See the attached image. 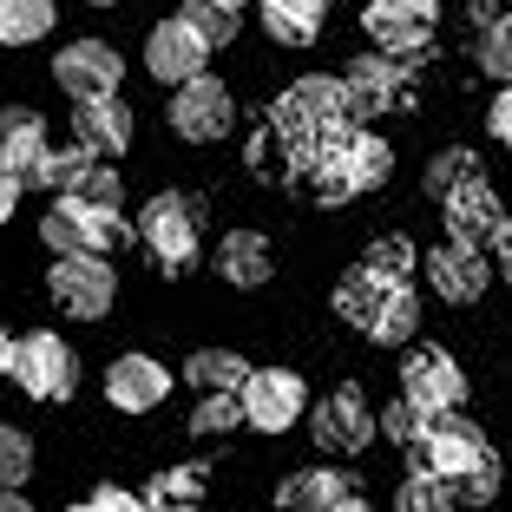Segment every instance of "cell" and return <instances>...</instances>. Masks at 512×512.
Here are the masks:
<instances>
[{"label":"cell","mask_w":512,"mask_h":512,"mask_svg":"<svg viewBox=\"0 0 512 512\" xmlns=\"http://www.w3.org/2000/svg\"><path fill=\"white\" fill-rule=\"evenodd\" d=\"M119 73H125V60L112 53L106 40H73V46H60V60H53V79H60L73 99L119 92Z\"/></svg>","instance_id":"cell-9"},{"label":"cell","mask_w":512,"mask_h":512,"mask_svg":"<svg viewBox=\"0 0 512 512\" xmlns=\"http://www.w3.org/2000/svg\"><path fill=\"white\" fill-rule=\"evenodd\" d=\"M165 394H171V375H165V362H151V355H119V362L106 368V401L119 407V414H151Z\"/></svg>","instance_id":"cell-14"},{"label":"cell","mask_w":512,"mask_h":512,"mask_svg":"<svg viewBox=\"0 0 512 512\" xmlns=\"http://www.w3.org/2000/svg\"><path fill=\"white\" fill-rule=\"evenodd\" d=\"M138 230H145L151 256H158L171 276H184V270L197 263V217H191V204H184V197L158 191V197L145 204V217H138Z\"/></svg>","instance_id":"cell-7"},{"label":"cell","mask_w":512,"mask_h":512,"mask_svg":"<svg viewBox=\"0 0 512 512\" xmlns=\"http://www.w3.org/2000/svg\"><path fill=\"white\" fill-rule=\"evenodd\" d=\"M230 119H237V106H230V92L217 86L211 73H191V79L178 86V99H171V125H178L191 145H211V138H224Z\"/></svg>","instance_id":"cell-8"},{"label":"cell","mask_w":512,"mask_h":512,"mask_svg":"<svg viewBox=\"0 0 512 512\" xmlns=\"http://www.w3.org/2000/svg\"><path fill=\"white\" fill-rule=\"evenodd\" d=\"M33 473V440L20 427H0V486H27Z\"/></svg>","instance_id":"cell-35"},{"label":"cell","mask_w":512,"mask_h":512,"mask_svg":"<svg viewBox=\"0 0 512 512\" xmlns=\"http://www.w3.org/2000/svg\"><path fill=\"white\" fill-rule=\"evenodd\" d=\"M329 151H342V165L355 171V184H362V191H381V184H388V171H394V151L381 145L375 132H342Z\"/></svg>","instance_id":"cell-23"},{"label":"cell","mask_w":512,"mask_h":512,"mask_svg":"<svg viewBox=\"0 0 512 512\" xmlns=\"http://www.w3.org/2000/svg\"><path fill=\"white\" fill-rule=\"evenodd\" d=\"M0 512H33V506L20 499V486H0Z\"/></svg>","instance_id":"cell-44"},{"label":"cell","mask_w":512,"mask_h":512,"mask_svg":"<svg viewBox=\"0 0 512 512\" xmlns=\"http://www.w3.org/2000/svg\"><path fill=\"white\" fill-rule=\"evenodd\" d=\"M46 289H53V302H60L66 316L79 322H99L112 309V296H119V283H112V263L92 250H73L53 263V276H46Z\"/></svg>","instance_id":"cell-1"},{"label":"cell","mask_w":512,"mask_h":512,"mask_svg":"<svg viewBox=\"0 0 512 512\" xmlns=\"http://www.w3.org/2000/svg\"><path fill=\"white\" fill-rule=\"evenodd\" d=\"M296 7H302V14H316V20H322V14L335 7V0H296Z\"/></svg>","instance_id":"cell-47"},{"label":"cell","mask_w":512,"mask_h":512,"mask_svg":"<svg viewBox=\"0 0 512 512\" xmlns=\"http://www.w3.org/2000/svg\"><path fill=\"white\" fill-rule=\"evenodd\" d=\"M14 204H20V178H7V171H0V224L14 217Z\"/></svg>","instance_id":"cell-43"},{"label":"cell","mask_w":512,"mask_h":512,"mask_svg":"<svg viewBox=\"0 0 512 512\" xmlns=\"http://www.w3.org/2000/svg\"><path fill=\"white\" fill-rule=\"evenodd\" d=\"M86 512H145V499H138V493H119V486H99V493L86 499Z\"/></svg>","instance_id":"cell-40"},{"label":"cell","mask_w":512,"mask_h":512,"mask_svg":"<svg viewBox=\"0 0 512 512\" xmlns=\"http://www.w3.org/2000/svg\"><path fill=\"white\" fill-rule=\"evenodd\" d=\"M434 20H440V7H434V0H368L362 27L375 33V46L414 53V46H427V40H434Z\"/></svg>","instance_id":"cell-10"},{"label":"cell","mask_w":512,"mask_h":512,"mask_svg":"<svg viewBox=\"0 0 512 512\" xmlns=\"http://www.w3.org/2000/svg\"><path fill=\"white\" fill-rule=\"evenodd\" d=\"M401 86H407V73L394 60H375V53H362V60L342 73V92H348V112H355V119L388 112L394 99H401Z\"/></svg>","instance_id":"cell-18"},{"label":"cell","mask_w":512,"mask_h":512,"mask_svg":"<svg viewBox=\"0 0 512 512\" xmlns=\"http://www.w3.org/2000/svg\"><path fill=\"white\" fill-rule=\"evenodd\" d=\"M217 270H224V283H237V289L270 283V243L256 237V230H230V237L217 243Z\"/></svg>","instance_id":"cell-21"},{"label":"cell","mask_w":512,"mask_h":512,"mask_svg":"<svg viewBox=\"0 0 512 512\" xmlns=\"http://www.w3.org/2000/svg\"><path fill=\"white\" fill-rule=\"evenodd\" d=\"M499 480H506L499 453H493V447H480V460H473V467L453 480V499H467V506H486V499H499Z\"/></svg>","instance_id":"cell-29"},{"label":"cell","mask_w":512,"mask_h":512,"mask_svg":"<svg viewBox=\"0 0 512 512\" xmlns=\"http://www.w3.org/2000/svg\"><path fill=\"white\" fill-rule=\"evenodd\" d=\"M40 237L53 243V256H73V250L106 256V250H119L125 224H119V211H92V204L66 197V204H53V211L40 217Z\"/></svg>","instance_id":"cell-5"},{"label":"cell","mask_w":512,"mask_h":512,"mask_svg":"<svg viewBox=\"0 0 512 512\" xmlns=\"http://www.w3.org/2000/svg\"><path fill=\"white\" fill-rule=\"evenodd\" d=\"M375 276H388V283H407V270H414V250H407L401 237H381V243H368V256H362Z\"/></svg>","instance_id":"cell-37"},{"label":"cell","mask_w":512,"mask_h":512,"mask_svg":"<svg viewBox=\"0 0 512 512\" xmlns=\"http://www.w3.org/2000/svg\"><path fill=\"white\" fill-rule=\"evenodd\" d=\"M243 421L263 427V434H283V427L302 421V401H309V388H302V375H289V368H250V381H243Z\"/></svg>","instance_id":"cell-6"},{"label":"cell","mask_w":512,"mask_h":512,"mask_svg":"<svg viewBox=\"0 0 512 512\" xmlns=\"http://www.w3.org/2000/svg\"><path fill=\"white\" fill-rule=\"evenodd\" d=\"M427 276H434V289L447 302H480V289L493 283V270H486V256L473 250V243H440V250H427Z\"/></svg>","instance_id":"cell-17"},{"label":"cell","mask_w":512,"mask_h":512,"mask_svg":"<svg viewBox=\"0 0 512 512\" xmlns=\"http://www.w3.org/2000/svg\"><path fill=\"white\" fill-rule=\"evenodd\" d=\"M401 394H407V401H421L427 414H447V407H460V394H467V375L453 368V355L421 348V355H407V362H401Z\"/></svg>","instance_id":"cell-11"},{"label":"cell","mask_w":512,"mask_h":512,"mask_svg":"<svg viewBox=\"0 0 512 512\" xmlns=\"http://www.w3.org/2000/svg\"><path fill=\"white\" fill-rule=\"evenodd\" d=\"M355 493V480L335 467H309V473H289L283 493H276V512H335V499Z\"/></svg>","instance_id":"cell-20"},{"label":"cell","mask_w":512,"mask_h":512,"mask_svg":"<svg viewBox=\"0 0 512 512\" xmlns=\"http://www.w3.org/2000/svg\"><path fill=\"white\" fill-rule=\"evenodd\" d=\"M204 53H211V46L197 40L184 20H165V27H151V40H145V73L158 79V86H184L191 73H204Z\"/></svg>","instance_id":"cell-13"},{"label":"cell","mask_w":512,"mask_h":512,"mask_svg":"<svg viewBox=\"0 0 512 512\" xmlns=\"http://www.w3.org/2000/svg\"><path fill=\"white\" fill-rule=\"evenodd\" d=\"M263 33H270V40H283V46H309L322 33V20L302 14L296 0H263Z\"/></svg>","instance_id":"cell-27"},{"label":"cell","mask_w":512,"mask_h":512,"mask_svg":"<svg viewBox=\"0 0 512 512\" xmlns=\"http://www.w3.org/2000/svg\"><path fill=\"white\" fill-rule=\"evenodd\" d=\"M486 119H493V138H499V145H512V79L499 86V99H493V112H486Z\"/></svg>","instance_id":"cell-41"},{"label":"cell","mask_w":512,"mask_h":512,"mask_svg":"<svg viewBox=\"0 0 512 512\" xmlns=\"http://www.w3.org/2000/svg\"><path fill=\"white\" fill-rule=\"evenodd\" d=\"M414 329H421V296H414L407 283H394V289H388V302H381V316H375V329H368V335H375L381 348H401Z\"/></svg>","instance_id":"cell-24"},{"label":"cell","mask_w":512,"mask_h":512,"mask_svg":"<svg viewBox=\"0 0 512 512\" xmlns=\"http://www.w3.org/2000/svg\"><path fill=\"white\" fill-rule=\"evenodd\" d=\"M355 191H362V184H355V171L342 165V151H322V165H316V197H322V204H348Z\"/></svg>","instance_id":"cell-36"},{"label":"cell","mask_w":512,"mask_h":512,"mask_svg":"<svg viewBox=\"0 0 512 512\" xmlns=\"http://www.w3.org/2000/svg\"><path fill=\"white\" fill-rule=\"evenodd\" d=\"M86 165H92L86 145H79V151H46V165H40V178H33V184H40V191H73V184L86 178Z\"/></svg>","instance_id":"cell-33"},{"label":"cell","mask_w":512,"mask_h":512,"mask_svg":"<svg viewBox=\"0 0 512 512\" xmlns=\"http://www.w3.org/2000/svg\"><path fill=\"white\" fill-rule=\"evenodd\" d=\"M73 125H79V145H86V151H112V158H119V151L132 145V106H125L119 92H99V99H79Z\"/></svg>","instance_id":"cell-19"},{"label":"cell","mask_w":512,"mask_h":512,"mask_svg":"<svg viewBox=\"0 0 512 512\" xmlns=\"http://www.w3.org/2000/svg\"><path fill=\"white\" fill-rule=\"evenodd\" d=\"M342 119H348V92H342V79L309 73V79H296V86L276 99V125H283L289 138H322V132H335Z\"/></svg>","instance_id":"cell-4"},{"label":"cell","mask_w":512,"mask_h":512,"mask_svg":"<svg viewBox=\"0 0 512 512\" xmlns=\"http://www.w3.org/2000/svg\"><path fill=\"white\" fill-rule=\"evenodd\" d=\"M467 178H486V171H480V158H473V151H460V145L440 151L434 165H427V191H434V197H447L453 184H467Z\"/></svg>","instance_id":"cell-32"},{"label":"cell","mask_w":512,"mask_h":512,"mask_svg":"<svg viewBox=\"0 0 512 512\" xmlns=\"http://www.w3.org/2000/svg\"><path fill=\"white\" fill-rule=\"evenodd\" d=\"M421 427H427V407H421V401H407V394L388 407V414H381V434L401 440V447H407V440H421Z\"/></svg>","instance_id":"cell-39"},{"label":"cell","mask_w":512,"mask_h":512,"mask_svg":"<svg viewBox=\"0 0 512 512\" xmlns=\"http://www.w3.org/2000/svg\"><path fill=\"white\" fill-rule=\"evenodd\" d=\"M499 197H493V184L486 178H467V184H453L447 191V230H453V243H493V230H499Z\"/></svg>","instance_id":"cell-16"},{"label":"cell","mask_w":512,"mask_h":512,"mask_svg":"<svg viewBox=\"0 0 512 512\" xmlns=\"http://www.w3.org/2000/svg\"><path fill=\"white\" fill-rule=\"evenodd\" d=\"M237 421H243V394H204L191 414V434H224Z\"/></svg>","instance_id":"cell-34"},{"label":"cell","mask_w":512,"mask_h":512,"mask_svg":"<svg viewBox=\"0 0 512 512\" xmlns=\"http://www.w3.org/2000/svg\"><path fill=\"white\" fill-rule=\"evenodd\" d=\"M86 7H112V0H86Z\"/></svg>","instance_id":"cell-48"},{"label":"cell","mask_w":512,"mask_h":512,"mask_svg":"<svg viewBox=\"0 0 512 512\" xmlns=\"http://www.w3.org/2000/svg\"><path fill=\"white\" fill-rule=\"evenodd\" d=\"M46 165V119L27 106H7L0 112V171L20 184H33Z\"/></svg>","instance_id":"cell-15"},{"label":"cell","mask_w":512,"mask_h":512,"mask_svg":"<svg viewBox=\"0 0 512 512\" xmlns=\"http://www.w3.org/2000/svg\"><path fill=\"white\" fill-rule=\"evenodd\" d=\"M486 434L473 421H460V414H427L421 440H407V453H414V473H440V480H460V473L480 460Z\"/></svg>","instance_id":"cell-2"},{"label":"cell","mask_w":512,"mask_h":512,"mask_svg":"<svg viewBox=\"0 0 512 512\" xmlns=\"http://www.w3.org/2000/svg\"><path fill=\"white\" fill-rule=\"evenodd\" d=\"M224 7H243V0H224Z\"/></svg>","instance_id":"cell-49"},{"label":"cell","mask_w":512,"mask_h":512,"mask_svg":"<svg viewBox=\"0 0 512 512\" xmlns=\"http://www.w3.org/2000/svg\"><path fill=\"white\" fill-rule=\"evenodd\" d=\"M388 276H375L362 263V270H348L342 276V289H335V309H342V322H355V329H375V316H381V302H388Z\"/></svg>","instance_id":"cell-22"},{"label":"cell","mask_w":512,"mask_h":512,"mask_svg":"<svg viewBox=\"0 0 512 512\" xmlns=\"http://www.w3.org/2000/svg\"><path fill=\"white\" fill-rule=\"evenodd\" d=\"M0 375H14V335L0 329Z\"/></svg>","instance_id":"cell-45"},{"label":"cell","mask_w":512,"mask_h":512,"mask_svg":"<svg viewBox=\"0 0 512 512\" xmlns=\"http://www.w3.org/2000/svg\"><path fill=\"white\" fill-rule=\"evenodd\" d=\"M184 27L197 33L204 46H224V40H237V7H224V0H184Z\"/></svg>","instance_id":"cell-28"},{"label":"cell","mask_w":512,"mask_h":512,"mask_svg":"<svg viewBox=\"0 0 512 512\" xmlns=\"http://www.w3.org/2000/svg\"><path fill=\"white\" fill-rule=\"evenodd\" d=\"M316 440L329 453H362L368 440H375V414H368V401H362V388H335L329 401L316 407Z\"/></svg>","instance_id":"cell-12"},{"label":"cell","mask_w":512,"mask_h":512,"mask_svg":"<svg viewBox=\"0 0 512 512\" xmlns=\"http://www.w3.org/2000/svg\"><path fill=\"white\" fill-rule=\"evenodd\" d=\"M14 381L33 394V401H66L73 381H79V362H73V348H66L60 335L33 329V335L14 342Z\"/></svg>","instance_id":"cell-3"},{"label":"cell","mask_w":512,"mask_h":512,"mask_svg":"<svg viewBox=\"0 0 512 512\" xmlns=\"http://www.w3.org/2000/svg\"><path fill=\"white\" fill-rule=\"evenodd\" d=\"M401 512H453V480H440V473H407Z\"/></svg>","instance_id":"cell-30"},{"label":"cell","mask_w":512,"mask_h":512,"mask_svg":"<svg viewBox=\"0 0 512 512\" xmlns=\"http://www.w3.org/2000/svg\"><path fill=\"white\" fill-rule=\"evenodd\" d=\"M480 73L512 79V20H506V14H493V20L480 27Z\"/></svg>","instance_id":"cell-31"},{"label":"cell","mask_w":512,"mask_h":512,"mask_svg":"<svg viewBox=\"0 0 512 512\" xmlns=\"http://www.w3.org/2000/svg\"><path fill=\"white\" fill-rule=\"evenodd\" d=\"M66 197H79V204H92V211H119V178H112L106 165H86V178H79Z\"/></svg>","instance_id":"cell-38"},{"label":"cell","mask_w":512,"mask_h":512,"mask_svg":"<svg viewBox=\"0 0 512 512\" xmlns=\"http://www.w3.org/2000/svg\"><path fill=\"white\" fill-rule=\"evenodd\" d=\"M335 512H375V506H368V499H355V493H348V499H335Z\"/></svg>","instance_id":"cell-46"},{"label":"cell","mask_w":512,"mask_h":512,"mask_svg":"<svg viewBox=\"0 0 512 512\" xmlns=\"http://www.w3.org/2000/svg\"><path fill=\"white\" fill-rule=\"evenodd\" d=\"M243 381H250V362H243V355H230V348H204V355H191V388H204V394H237Z\"/></svg>","instance_id":"cell-25"},{"label":"cell","mask_w":512,"mask_h":512,"mask_svg":"<svg viewBox=\"0 0 512 512\" xmlns=\"http://www.w3.org/2000/svg\"><path fill=\"white\" fill-rule=\"evenodd\" d=\"M53 27V0H0V46H33Z\"/></svg>","instance_id":"cell-26"},{"label":"cell","mask_w":512,"mask_h":512,"mask_svg":"<svg viewBox=\"0 0 512 512\" xmlns=\"http://www.w3.org/2000/svg\"><path fill=\"white\" fill-rule=\"evenodd\" d=\"M73 512H86V506H73Z\"/></svg>","instance_id":"cell-50"},{"label":"cell","mask_w":512,"mask_h":512,"mask_svg":"<svg viewBox=\"0 0 512 512\" xmlns=\"http://www.w3.org/2000/svg\"><path fill=\"white\" fill-rule=\"evenodd\" d=\"M493 250H499V270L512 276V217H499V230H493Z\"/></svg>","instance_id":"cell-42"}]
</instances>
